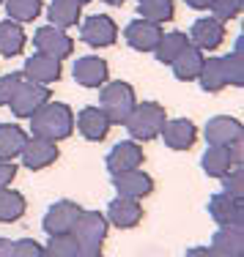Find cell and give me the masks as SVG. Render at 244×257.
<instances>
[{
	"mask_svg": "<svg viewBox=\"0 0 244 257\" xmlns=\"http://www.w3.org/2000/svg\"><path fill=\"white\" fill-rule=\"evenodd\" d=\"M219 181H222V192L233 194V197H241L244 194V173H241V167L228 170Z\"/></svg>",
	"mask_w": 244,
	"mask_h": 257,
	"instance_id": "e575fe53",
	"label": "cell"
},
{
	"mask_svg": "<svg viewBox=\"0 0 244 257\" xmlns=\"http://www.w3.org/2000/svg\"><path fill=\"white\" fill-rule=\"evenodd\" d=\"M14 257H44V246L33 238H20L14 241Z\"/></svg>",
	"mask_w": 244,
	"mask_h": 257,
	"instance_id": "8d00e7d4",
	"label": "cell"
},
{
	"mask_svg": "<svg viewBox=\"0 0 244 257\" xmlns=\"http://www.w3.org/2000/svg\"><path fill=\"white\" fill-rule=\"evenodd\" d=\"M6 11H9V20L14 22H33L41 14V0H3Z\"/></svg>",
	"mask_w": 244,
	"mask_h": 257,
	"instance_id": "4dcf8cb0",
	"label": "cell"
},
{
	"mask_svg": "<svg viewBox=\"0 0 244 257\" xmlns=\"http://www.w3.org/2000/svg\"><path fill=\"white\" fill-rule=\"evenodd\" d=\"M222 69H225V77H228V85L233 88H241L244 82V66H241V39L236 41L233 52L222 58Z\"/></svg>",
	"mask_w": 244,
	"mask_h": 257,
	"instance_id": "1f68e13d",
	"label": "cell"
},
{
	"mask_svg": "<svg viewBox=\"0 0 244 257\" xmlns=\"http://www.w3.org/2000/svg\"><path fill=\"white\" fill-rule=\"evenodd\" d=\"M200 167L209 178H222L228 170L241 167V145L222 148V145H209L206 154L200 156Z\"/></svg>",
	"mask_w": 244,
	"mask_h": 257,
	"instance_id": "ba28073f",
	"label": "cell"
},
{
	"mask_svg": "<svg viewBox=\"0 0 244 257\" xmlns=\"http://www.w3.org/2000/svg\"><path fill=\"white\" fill-rule=\"evenodd\" d=\"M165 120H168V112L159 101H140L135 104L124 126L135 143H148V140H156L162 134Z\"/></svg>",
	"mask_w": 244,
	"mask_h": 257,
	"instance_id": "7a4b0ae2",
	"label": "cell"
},
{
	"mask_svg": "<svg viewBox=\"0 0 244 257\" xmlns=\"http://www.w3.org/2000/svg\"><path fill=\"white\" fill-rule=\"evenodd\" d=\"M25 28L14 20H3L0 22V55L3 58H17L22 50H25Z\"/></svg>",
	"mask_w": 244,
	"mask_h": 257,
	"instance_id": "484cf974",
	"label": "cell"
},
{
	"mask_svg": "<svg viewBox=\"0 0 244 257\" xmlns=\"http://www.w3.org/2000/svg\"><path fill=\"white\" fill-rule=\"evenodd\" d=\"M28 143V132L17 123H0V162H14Z\"/></svg>",
	"mask_w": 244,
	"mask_h": 257,
	"instance_id": "cb8c5ba5",
	"label": "cell"
},
{
	"mask_svg": "<svg viewBox=\"0 0 244 257\" xmlns=\"http://www.w3.org/2000/svg\"><path fill=\"white\" fill-rule=\"evenodd\" d=\"M137 104V96H135V88L124 79H115V82H105L102 85V93H99V107L102 112L107 115V120L113 126H124L129 112L135 109Z\"/></svg>",
	"mask_w": 244,
	"mask_h": 257,
	"instance_id": "3957f363",
	"label": "cell"
},
{
	"mask_svg": "<svg viewBox=\"0 0 244 257\" xmlns=\"http://www.w3.org/2000/svg\"><path fill=\"white\" fill-rule=\"evenodd\" d=\"M110 128H113V123H110L107 115L102 112V107L88 104V107H83L80 112H77V132H80L88 143H102L110 134Z\"/></svg>",
	"mask_w": 244,
	"mask_h": 257,
	"instance_id": "ffe728a7",
	"label": "cell"
},
{
	"mask_svg": "<svg viewBox=\"0 0 244 257\" xmlns=\"http://www.w3.org/2000/svg\"><path fill=\"white\" fill-rule=\"evenodd\" d=\"M102 3H107V6H124L126 0H102Z\"/></svg>",
	"mask_w": 244,
	"mask_h": 257,
	"instance_id": "7bdbcfd3",
	"label": "cell"
},
{
	"mask_svg": "<svg viewBox=\"0 0 244 257\" xmlns=\"http://www.w3.org/2000/svg\"><path fill=\"white\" fill-rule=\"evenodd\" d=\"M17 178V164L14 162H0V192L9 189Z\"/></svg>",
	"mask_w": 244,
	"mask_h": 257,
	"instance_id": "74e56055",
	"label": "cell"
},
{
	"mask_svg": "<svg viewBox=\"0 0 244 257\" xmlns=\"http://www.w3.org/2000/svg\"><path fill=\"white\" fill-rule=\"evenodd\" d=\"M0 257H14V241L0 238Z\"/></svg>",
	"mask_w": 244,
	"mask_h": 257,
	"instance_id": "60d3db41",
	"label": "cell"
},
{
	"mask_svg": "<svg viewBox=\"0 0 244 257\" xmlns=\"http://www.w3.org/2000/svg\"><path fill=\"white\" fill-rule=\"evenodd\" d=\"M71 77L74 82H80L83 88H102L110 77L107 60L96 58V55H85V58H77L74 66H71Z\"/></svg>",
	"mask_w": 244,
	"mask_h": 257,
	"instance_id": "ac0fdd59",
	"label": "cell"
},
{
	"mask_svg": "<svg viewBox=\"0 0 244 257\" xmlns=\"http://www.w3.org/2000/svg\"><path fill=\"white\" fill-rule=\"evenodd\" d=\"M209 216L214 219L219 227H241L244 222V205H241V197H233L228 192H217L209 197Z\"/></svg>",
	"mask_w": 244,
	"mask_h": 257,
	"instance_id": "7c38bea8",
	"label": "cell"
},
{
	"mask_svg": "<svg viewBox=\"0 0 244 257\" xmlns=\"http://www.w3.org/2000/svg\"><path fill=\"white\" fill-rule=\"evenodd\" d=\"M241 9H244V0H214L211 3V17L219 22H230V20H236V17L241 14Z\"/></svg>",
	"mask_w": 244,
	"mask_h": 257,
	"instance_id": "836d02e7",
	"label": "cell"
},
{
	"mask_svg": "<svg viewBox=\"0 0 244 257\" xmlns=\"http://www.w3.org/2000/svg\"><path fill=\"white\" fill-rule=\"evenodd\" d=\"M225 41V25L214 17H200L190 28V44L198 50H219Z\"/></svg>",
	"mask_w": 244,
	"mask_h": 257,
	"instance_id": "d6986e66",
	"label": "cell"
},
{
	"mask_svg": "<svg viewBox=\"0 0 244 257\" xmlns=\"http://www.w3.org/2000/svg\"><path fill=\"white\" fill-rule=\"evenodd\" d=\"M159 137L165 140V145L170 151H190L198 143L200 134H198V126L190 118H173V120H165Z\"/></svg>",
	"mask_w": 244,
	"mask_h": 257,
	"instance_id": "e0dca14e",
	"label": "cell"
},
{
	"mask_svg": "<svg viewBox=\"0 0 244 257\" xmlns=\"http://www.w3.org/2000/svg\"><path fill=\"white\" fill-rule=\"evenodd\" d=\"M80 39L88 47H113L115 39H118V25L107 14H94L88 20H83Z\"/></svg>",
	"mask_w": 244,
	"mask_h": 257,
	"instance_id": "8fae6325",
	"label": "cell"
},
{
	"mask_svg": "<svg viewBox=\"0 0 244 257\" xmlns=\"http://www.w3.org/2000/svg\"><path fill=\"white\" fill-rule=\"evenodd\" d=\"M80 17H83V6L74 3V0H52L47 6V20H50V25L60 28V30L80 25Z\"/></svg>",
	"mask_w": 244,
	"mask_h": 257,
	"instance_id": "d4e9b609",
	"label": "cell"
},
{
	"mask_svg": "<svg viewBox=\"0 0 244 257\" xmlns=\"http://www.w3.org/2000/svg\"><path fill=\"white\" fill-rule=\"evenodd\" d=\"M162 33H165L162 25H154V22L137 17V20H132L129 25H126L124 39H126V44L137 52H154L156 44H159V39H162Z\"/></svg>",
	"mask_w": 244,
	"mask_h": 257,
	"instance_id": "4fadbf2b",
	"label": "cell"
},
{
	"mask_svg": "<svg viewBox=\"0 0 244 257\" xmlns=\"http://www.w3.org/2000/svg\"><path fill=\"white\" fill-rule=\"evenodd\" d=\"M28 120H30V137H44V140H52V143H60V140L74 134V112L63 101L50 99Z\"/></svg>",
	"mask_w": 244,
	"mask_h": 257,
	"instance_id": "6da1fadb",
	"label": "cell"
},
{
	"mask_svg": "<svg viewBox=\"0 0 244 257\" xmlns=\"http://www.w3.org/2000/svg\"><path fill=\"white\" fill-rule=\"evenodd\" d=\"M33 47L36 52H44L50 58H58V60H66L74 55V41L66 30L55 28V25H44L33 33Z\"/></svg>",
	"mask_w": 244,
	"mask_h": 257,
	"instance_id": "8992f818",
	"label": "cell"
},
{
	"mask_svg": "<svg viewBox=\"0 0 244 257\" xmlns=\"http://www.w3.org/2000/svg\"><path fill=\"white\" fill-rule=\"evenodd\" d=\"M22 79H25V77L17 74V71H11V74H3V77H0V107H9L11 96H14V90L20 88Z\"/></svg>",
	"mask_w": 244,
	"mask_h": 257,
	"instance_id": "d590c367",
	"label": "cell"
},
{
	"mask_svg": "<svg viewBox=\"0 0 244 257\" xmlns=\"http://www.w3.org/2000/svg\"><path fill=\"white\" fill-rule=\"evenodd\" d=\"M74 257H105V254H102V249H77Z\"/></svg>",
	"mask_w": 244,
	"mask_h": 257,
	"instance_id": "b9f144b4",
	"label": "cell"
},
{
	"mask_svg": "<svg viewBox=\"0 0 244 257\" xmlns=\"http://www.w3.org/2000/svg\"><path fill=\"white\" fill-rule=\"evenodd\" d=\"M80 211L83 208L74 200H58V203H52L47 208L41 227H44L47 235H66V232H71V227H74Z\"/></svg>",
	"mask_w": 244,
	"mask_h": 257,
	"instance_id": "30bf717a",
	"label": "cell"
},
{
	"mask_svg": "<svg viewBox=\"0 0 244 257\" xmlns=\"http://www.w3.org/2000/svg\"><path fill=\"white\" fill-rule=\"evenodd\" d=\"M113 189L118 192V197H129V200H143L154 192V178L143 170H126V173L113 175Z\"/></svg>",
	"mask_w": 244,
	"mask_h": 257,
	"instance_id": "9a60e30c",
	"label": "cell"
},
{
	"mask_svg": "<svg viewBox=\"0 0 244 257\" xmlns=\"http://www.w3.org/2000/svg\"><path fill=\"white\" fill-rule=\"evenodd\" d=\"M107 232H110V222H107L105 213L85 211V208L80 211V216H77L74 227H71V235H74L80 249H102Z\"/></svg>",
	"mask_w": 244,
	"mask_h": 257,
	"instance_id": "277c9868",
	"label": "cell"
},
{
	"mask_svg": "<svg viewBox=\"0 0 244 257\" xmlns=\"http://www.w3.org/2000/svg\"><path fill=\"white\" fill-rule=\"evenodd\" d=\"M60 63H63V60L50 58V55H44V52H33L25 60L22 77L30 79V82H39V85H52L60 79V74H63V66Z\"/></svg>",
	"mask_w": 244,
	"mask_h": 257,
	"instance_id": "5bb4252c",
	"label": "cell"
},
{
	"mask_svg": "<svg viewBox=\"0 0 244 257\" xmlns=\"http://www.w3.org/2000/svg\"><path fill=\"white\" fill-rule=\"evenodd\" d=\"M52 99V90L47 85H39V82H30V79H22L20 88L14 90L9 107H11V115L20 120H28L30 115L36 112L39 107H44L47 101Z\"/></svg>",
	"mask_w": 244,
	"mask_h": 257,
	"instance_id": "5b68a950",
	"label": "cell"
},
{
	"mask_svg": "<svg viewBox=\"0 0 244 257\" xmlns=\"http://www.w3.org/2000/svg\"><path fill=\"white\" fill-rule=\"evenodd\" d=\"M143 148H140V143H135V140H124V143L113 145L110 148V154L105 159L110 175H118V173H126V170H137L140 164H143Z\"/></svg>",
	"mask_w": 244,
	"mask_h": 257,
	"instance_id": "2e32d148",
	"label": "cell"
},
{
	"mask_svg": "<svg viewBox=\"0 0 244 257\" xmlns=\"http://www.w3.org/2000/svg\"><path fill=\"white\" fill-rule=\"evenodd\" d=\"M137 11L143 20L154 22V25H165L176 17V3L173 0H137Z\"/></svg>",
	"mask_w": 244,
	"mask_h": 257,
	"instance_id": "f546056e",
	"label": "cell"
},
{
	"mask_svg": "<svg viewBox=\"0 0 244 257\" xmlns=\"http://www.w3.org/2000/svg\"><path fill=\"white\" fill-rule=\"evenodd\" d=\"M28 211V200L22 192H14V189H3L0 192V222L11 224V222H20Z\"/></svg>",
	"mask_w": 244,
	"mask_h": 257,
	"instance_id": "83f0119b",
	"label": "cell"
},
{
	"mask_svg": "<svg viewBox=\"0 0 244 257\" xmlns=\"http://www.w3.org/2000/svg\"><path fill=\"white\" fill-rule=\"evenodd\" d=\"M206 134V143L209 145H222V148H233V145H241L244 137V126L239 118L233 115H217L211 118L203 128Z\"/></svg>",
	"mask_w": 244,
	"mask_h": 257,
	"instance_id": "52a82bcc",
	"label": "cell"
},
{
	"mask_svg": "<svg viewBox=\"0 0 244 257\" xmlns=\"http://www.w3.org/2000/svg\"><path fill=\"white\" fill-rule=\"evenodd\" d=\"M58 143H52V140H44V137H30L28 134V143L25 148H22V164L30 170V173H39V170H47L52 167L55 162H58Z\"/></svg>",
	"mask_w": 244,
	"mask_h": 257,
	"instance_id": "9c48e42d",
	"label": "cell"
},
{
	"mask_svg": "<svg viewBox=\"0 0 244 257\" xmlns=\"http://www.w3.org/2000/svg\"><path fill=\"white\" fill-rule=\"evenodd\" d=\"M209 252L214 257H244V235H241V227H219L214 235H211V243H209Z\"/></svg>",
	"mask_w": 244,
	"mask_h": 257,
	"instance_id": "7402d4cb",
	"label": "cell"
},
{
	"mask_svg": "<svg viewBox=\"0 0 244 257\" xmlns=\"http://www.w3.org/2000/svg\"><path fill=\"white\" fill-rule=\"evenodd\" d=\"M190 47V36L187 33H181V30H170V33H162V39H159V44H156V60L165 66H170L176 58H179L181 52Z\"/></svg>",
	"mask_w": 244,
	"mask_h": 257,
	"instance_id": "4316f807",
	"label": "cell"
},
{
	"mask_svg": "<svg viewBox=\"0 0 244 257\" xmlns=\"http://www.w3.org/2000/svg\"><path fill=\"white\" fill-rule=\"evenodd\" d=\"M184 257H214L209 252V246H192V249H187Z\"/></svg>",
	"mask_w": 244,
	"mask_h": 257,
	"instance_id": "ab89813d",
	"label": "cell"
},
{
	"mask_svg": "<svg viewBox=\"0 0 244 257\" xmlns=\"http://www.w3.org/2000/svg\"><path fill=\"white\" fill-rule=\"evenodd\" d=\"M198 79L206 93H219L228 85V77H225V69H222V58H206Z\"/></svg>",
	"mask_w": 244,
	"mask_h": 257,
	"instance_id": "f1b7e54d",
	"label": "cell"
},
{
	"mask_svg": "<svg viewBox=\"0 0 244 257\" xmlns=\"http://www.w3.org/2000/svg\"><path fill=\"white\" fill-rule=\"evenodd\" d=\"M0 6H3V0H0Z\"/></svg>",
	"mask_w": 244,
	"mask_h": 257,
	"instance_id": "f6af8a7d",
	"label": "cell"
},
{
	"mask_svg": "<svg viewBox=\"0 0 244 257\" xmlns=\"http://www.w3.org/2000/svg\"><path fill=\"white\" fill-rule=\"evenodd\" d=\"M184 3L190 6V9H195V11H209L214 0H184Z\"/></svg>",
	"mask_w": 244,
	"mask_h": 257,
	"instance_id": "f35d334b",
	"label": "cell"
},
{
	"mask_svg": "<svg viewBox=\"0 0 244 257\" xmlns=\"http://www.w3.org/2000/svg\"><path fill=\"white\" fill-rule=\"evenodd\" d=\"M77 241L71 232L66 235H50V241L44 243V257H74L77 254Z\"/></svg>",
	"mask_w": 244,
	"mask_h": 257,
	"instance_id": "d6a6232c",
	"label": "cell"
},
{
	"mask_svg": "<svg viewBox=\"0 0 244 257\" xmlns=\"http://www.w3.org/2000/svg\"><path fill=\"white\" fill-rule=\"evenodd\" d=\"M203 50H198V47H187L184 52L179 55V58L170 63V69H173V77L179 79V82H192V79H198L200 69H203Z\"/></svg>",
	"mask_w": 244,
	"mask_h": 257,
	"instance_id": "603a6c76",
	"label": "cell"
},
{
	"mask_svg": "<svg viewBox=\"0 0 244 257\" xmlns=\"http://www.w3.org/2000/svg\"><path fill=\"white\" fill-rule=\"evenodd\" d=\"M107 222L118 230H132L143 222V205L140 200H129V197H115L107 208Z\"/></svg>",
	"mask_w": 244,
	"mask_h": 257,
	"instance_id": "44dd1931",
	"label": "cell"
},
{
	"mask_svg": "<svg viewBox=\"0 0 244 257\" xmlns=\"http://www.w3.org/2000/svg\"><path fill=\"white\" fill-rule=\"evenodd\" d=\"M74 3H80V6H85V3H91V0H74Z\"/></svg>",
	"mask_w": 244,
	"mask_h": 257,
	"instance_id": "ee69618b",
	"label": "cell"
}]
</instances>
